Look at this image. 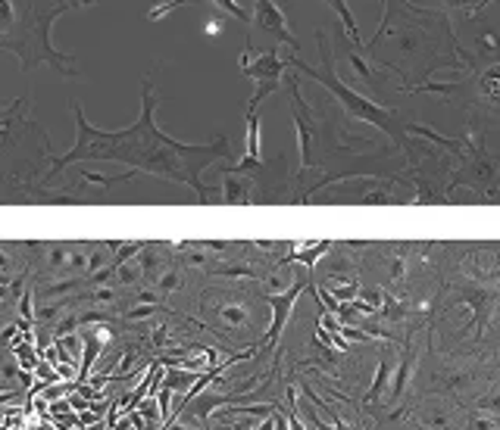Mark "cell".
Returning a JSON list of instances; mask_svg holds the SVG:
<instances>
[{
  "label": "cell",
  "instance_id": "cell-16",
  "mask_svg": "<svg viewBox=\"0 0 500 430\" xmlns=\"http://www.w3.org/2000/svg\"><path fill=\"white\" fill-rule=\"evenodd\" d=\"M72 7H91V4H94V0H69Z\"/></svg>",
  "mask_w": 500,
  "mask_h": 430
},
{
  "label": "cell",
  "instance_id": "cell-1",
  "mask_svg": "<svg viewBox=\"0 0 500 430\" xmlns=\"http://www.w3.org/2000/svg\"><path fill=\"white\" fill-rule=\"evenodd\" d=\"M157 97L154 82L141 78V115H138L132 125L116 128V131H101L85 119L82 103L72 100V115H76V144L66 156L51 159V171L41 181L38 190H44L66 165L72 163H122L132 165V171H144V175L169 178L175 184H188V187L198 194L200 203H206V187L200 181V171L216 165L219 159L231 156V144L225 134L206 140V144H181V140L169 138L166 131H160L157 125Z\"/></svg>",
  "mask_w": 500,
  "mask_h": 430
},
{
  "label": "cell",
  "instance_id": "cell-7",
  "mask_svg": "<svg viewBox=\"0 0 500 430\" xmlns=\"http://www.w3.org/2000/svg\"><path fill=\"white\" fill-rule=\"evenodd\" d=\"M291 100H294V125H297V140H301V169H313V153H316V119L310 115L307 100L301 97L297 78H288Z\"/></svg>",
  "mask_w": 500,
  "mask_h": 430
},
{
  "label": "cell",
  "instance_id": "cell-3",
  "mask_svg": "<svg viewBox=\"0 0 500 430\" xmlns=\"http://www.w3.org/2000/svg\"><path fill=\"white\" fill-rule=\"evenodd\" d=\"M51 138L28 115V88L10 107H0V187L38 190L51 171Z\"/></svg>",
  "mask_w": 500,
  "mask_h": 430
},
{
  "label": "cell",
  "instance_id": "cell-9",
  "mask_svg": "<svg viewBox=\"0 0 500 430\" xmlns=\"http://www.w3.org/2000/svg\"><path fill=\"white\" fill-rule=\"evenodd\" d=\"M222 200L225 203H250L254 196H250V190H254V184L247 181V178H241V171L235 169H225V178H222Z\"/></svg>",
  "mask_w": 500,
  "mask_h": 430
},
{
  "label": "cell",
  "instance_id": "cell-2",
  "mask_svg": "<svg viewBox=\"0 0 500 430\" xmlns=\"http://www.w3.org/2000/svg\"><path fill=\"white\" fill-rule=\"evenodd\" d=\"M69 10V0H0V51H10L20 57L26 78L41 63H47L63 78L82 76L78 57L57 51L51 44L53 22Z\"/></svg>",
  "mask_w": 500,
  "mask_h": 430
},
{
  "label": "cell",
  "instance_id": "cell-5",
  "mask_svg": "<svg viewBox=\"0 0 500 430\" xmlns=\"http://www.w3.org/2000/svg\"><path fill=\"white\" fill-rule=\"evenodd\" d=\"M241 72L247 78H254L257 82V94L250 97L247 103V113H257V107L266 100V97L272 94V91L282 84V76L288 72V60L278 57V51H266V53H254L247 47V51L241 53Z\"/></svg>",
  "mask_w": 500,
  "mask_h": 430
},
{
  "label": "cell",
  "instance_id": "cell-13",
  "mask_svg": "<svg viewBox=\"0 0 500 430\" xmlns=\"http://www.w3.org/2000/svg\"><path fill=\"white\" fill-rule=\"evenodd\" d=\"M388 368H391V365H388V362H382V365H379V378H375V384H372L369 399H375V396H379V393H382V386H385V378H388Z\"/></svg>",
  "mask_w": 500,
  "mask_h": 430
},
{
  "label": "cell",
  "instance_id": "cell-17",
  "mask_svg": "<svg viewBox=\"0 0 500 430\" xmlns=\"http://www.w3.org/2000/svg\"><path fill=\"white\" fill-rule=\"evenodd\" d=\"M91 430H107V427H103V424H97V427H91Z\"/></svg>",
  "mask_w": 500,
  "mask_h": 430
},
{
  "label": "cell",
  "instance_id": "cell-4",
  "mask_svg": "<svg viewBox=\"0 0 500 430\" xmlns=\"http://www.w3.org/2000/svg\"><path fill=\"white\" fill-rule=\"evenodd\" d=\"M319 53H322V69H313V66H307L303 60H297V57L288 60V66H294V69H301L303 76H310L313 82H319L322 88L332 91V94L341 100V107L347 109V115H353V119H363V122H369V125L382 128V131H388L400 147H404L407 144V140H404V125L398 122V113H394V109L379 107V103H372L369 97L357 94V91L347 88V84L335 76L332 53H328V41H326V35H322V32H319Z\"/></svg>",
  "mask_w": 500,
  "mask_h": 430
},
{
  "label": "cell",
  "instance_id": "cell-18",
  "mask_svg": "<svg viewBox=\"0 0 500 430\" xmlns=\"http://www.w3.org/2000/svg\"><path fill=\"white\" fill-rule=\"evenodd\" d=\"M485 4H488V0H485Z\"/></svg>",
  "mask_w": 500,
  "mask_h": 430
},
{
  "label": "cell",
  "instance_id": "cell-12",
  "mask_svg": "<svg viewBox=\"0 0 500 430\" xmlns=\"http://www.w3.org/2000/svg\"><path fill=\"white\" fill-rule=\"evenodd\" d=\"M213 7L222 10V13H229L231 20H238V22H244V26H250L247 10H244L241 4H238V0H213Z\"/></svg>",
  "mask_w": 500,
  "mask_h": 430
},
{
  "label": "cell",
  "instance_id": "cell-15",
  "mask_svg": "<svg viewBox=\"0 0 500 430\" xmlns=\"http://www.w3.org/2000/svg\"><path fill=\"white\" fill-rule=\"evenodd\" d=\"M260 430H276V418H266V424H260Z\"/></svg>",
  "mask_w": 500,
  "mask_h": 430
},
{
  "label": "cell",
  "instance_id": "cell-14",
  "mask_svg": "<svg viewBox=\"0 0 500 430\" xmlns=\"http://www.w3.org/2000/svg\"><path fill=\"white\" fill-rule=\"evenodd\" d=\"M291 396V430H303V424L297 421V409H294V393H288Z\"/></svg>",
  "mask_w": 500,
  "mask_h": 430
},
{
  "label": "cell",
  "instance_id": "cell-8",
  "mask_svg": "<svg viewBox=\"0 0 500 430\" xmlns=\"http://www.w3.org/2000/svg\"><path fill=\"white\" fill-rule=\"evenodd\" d=\"M303 284H307V281H297V284H291L288 291L282 293V297H276V293H263V299L272 306V312H276V318H272L270 334H266V343H276V340H278V334H282V328H285V322H288L291 309H294L297 297H301Z\"/></svg>",
  "mask_w": 500,
  "mask_h": 430
},
{
  "label": "cell",
  "instance_id": "cell-10",
  "mask_svg": "<svg viewBox=\"0 0 500 430\" xmlns=\"http://www.w3.org/2000/svg\"><path fill=\"white\" fill-rule=\"evenodd\" d=\"M328 7L338 13V20H341V26H344V35H347V41H351L353 47H363V38H359V28H357V22H353V16H351V10H347V0H326Z\"/></svg>",
  "mask_w": 500,
  "mask_h": 430
},
{
  "label": "cell",
  "instance_id": "cell-11",
  "mask_svg": "<svg viewBox=\"0 0 500 430\" xmlns=\"http://www.w3.org/2000/svg\"><path fill=\"white\" fill-rule=\"evenodd\" d=\"M181 4H188V0H150V10H148V20L150 22H160L166 20L173 10H179Z\"/></svg>",
  "mask_w": 500,
  "mask_h": 430
},
{
  "label": "cell",
  "instance_id": "cell-6",
  "mask_svg": "<svg viewBox=\"0 0 500 430\" xmlns=\"http://www.w3.org/2000/svg\"><path fill=\"white\" fill-rule=\"evenodd\" d=\"M250 26L263 28L266 35H272L278 44L291 47L294 53L301 51V41H297V35L288 28V16L282 13V7H278L276 0H257V4H254V16H250Z\"/></svg>",
  "mask_w": 500,
  "mask_h": 430
}]
</instances>
